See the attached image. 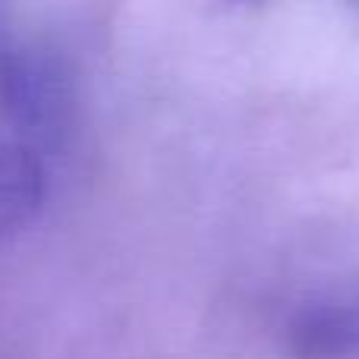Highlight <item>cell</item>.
<instances>
[{"label": "cell", "mask_w": 359, "mask_h": 359, "mask_svg": "<svg viewBox=\"0 0 359 359\" xmlns=\"http://www.w3.org/2000/svg\"><path fill=\"white\" fill-rule=\"evenodd\" d=\"M44 202V168L29 145L0 139V246L35 221Z\"/></svg>", "instance_id": "7a4b0ae2"}, {"label": "cell", "mask_w": 359, "mask_h": 359, "mask_svg": "<svg viewBox=\"0 0 359 359\" xmlns=\"http://www.w3.org/2000/svg\"><path fill=\"white\" fill-rule=\"evenodd\" d=\"M297 359H359V297H334L303 306L287 325Z\"/></svg>", "instance_id": "6da1fadb"}]
</instances>
